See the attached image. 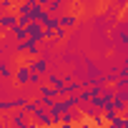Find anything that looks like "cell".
I'll return each mask as SVG.
<instances>
[{
  "mask_svg": "<svg viewBox=\"0 0 128 128\" xmlns=\"http://www.w3.org/2000/svg\"><path fill=\"white\" fill-rule=\"evenodd\" d=\"M113 40L120 48L128 45V18H118V25L113 28Z\"/></svg>",
  "mask_w": 128,
  "mask_h": 128,
  "instance_id": "obj_1",
  "label": "cell"
},
{
  "mask_svg": "<svg viewBox=\"0 0 128 128\" xmlns=\"http://www.w3.org/2000/svg\"><path fill=\"white\" fill-rule=\"evenodd\" d=\"M25 66H28V70H30V73H35V76H40V78H45V76L50 73L48 60H45V58H40V55H38V58H30Z\"/></svg>",
  "mask_w": 128,
  "mask_h": 128,
  "instance_id": "obj_2",
  "label": "cell"
},
{
  "mask_svg": "<svg viewBox=\"0 0 128 128\" xmlns=\"http://www.w3.org/2000/svg\"><path fill=\"white\" fill-rule=\"evenodd\" d=\"M15 50H18V53H25L28 58H38V53H40V45H38V43H33L30 38H25L23 43H18V45H15Z\"/></svg>",
  "mask_w": 128,
  "mask_h": 128,
  "instance_id": "obj_3",
  "label": "cell"
},
{
  "mask_svg": "<svg viewBox=\"0 0 128 128\" xmlns=\"http://www.w3.org/2000/svg\"><path fill=\"white\" fill-rule=\"evenodd\" d=\"M13 78H15V83H18L20 88H28V86H30V70H28L25 63H23V66H18V68L13 70Z\"/></svg>",
  "mask_w": 128,
  "mask_h": 128,
  "instance_id": "obj_4",
  "label": "cell"
},
{
  "mask_svg": "<svg viewBox=\"0 0 128 128\" xmlns=\"http://www.w3.org/2000/svg\"><path fill=\"white\" fill-rule=\"evenodd\" d=\"M8 123H10L13 128H28L30 116H28L25 110H13V113H10V118H8Z\"/></svg>",
  "mask_w": 128,
  "mask_h": 128,
  "instance_id": "obj_5",
  "label": "cell"
},
{
  "mask_svg": "<svg viewBox=\"0 0 128 128\" xmlns=\"http://www.w3.org/2000/svg\"><path fill=\"white\" fill-rule=\"evenodd\" d=\"M76 25H78V15H76V13H63V15H58V28L73 30Z\"/></svg>",
  "mask_w": 128,
  "mask_h": 128,
  "instance_id": "obj_6",
  "label": "cell"
},
{
  "mask_svg": "<svg viewBox=\"0 0 128 128\" xmlns=\"http://www.w3.org/2000/svg\"><path fill=\"white\" fill-rule=\"evenodd\" d=\"M18 25V15L10 10V13H5V15H0V28H3V30H13Z\"/></svg>",
  "mask_w": 128,
  "mask_h": 128,
  "instance_id": "obj_7",
  "label": "cell"
},
{
  "mask_svg": "<svg viewBox=\"0 0 128 128\" xmlns=\"http://www.w3.org/2000/svg\"><path fill=\"white\" fill-rule=\"evenodd\" d=\"M63 10H66V3H63V0H50L48 3V8H45V13L48 15H63Z\"/></svg>",
  "mask_w": 128,
  "mask_h": 128,
  "instance_id": "obj_8",
  "label": "cell"
},
{
  "mask_svg": "<svg viewBox=\"0 0 128 128\" xmlns=\"http://www.w3.org/2000/svg\"><path fill=\"white\" fill-rule=\"evenodd\" d=\"M60 103L66 106V110H76V108L80 106V100H78V96H68V98H63Z\"/></svg>",
  "mask_w": 128,
  "mask_h": 128,
  "instance_id": "obj_9",
  "label": "cell"
},
{
  "mask_svg": "<svg viewBox=\"0 0 128 128\" xmlns=\"http://www.w3.org/2000/svg\"><path fill=\"white\" fill-rule=\"evenodd\" d=\"M10 35H13V38H15V40H18V43H23V40H25V38H28V30H25V28H23V25H15V28H13V30H10Z\"/></svg>",
  "mask_w": 128,
  "mask_h": 128,
  "instance_id": "obj_10",
  "label": "cell"
},
{
  "mask_svg": "<svg viewBox=\"0 0 128 128\" xmlns=\"http://www.w3.org/2000/svg\"><path fill=\"white\" fill-rule=\"evenodd\" d=\"M40 98H48V100H55L58 96H55V90H53L50 86H45V83H43V86H40Z\"/></svg>",
  "mask_w": 128,
  "mask_h": 128,
  "instance_id": "obj_11",
  "label": "cell"
},
{
  "mask_svg": "<svg viewBox=\"0 0 128 128\" xmlns=\"http://www.w3.org/2000/svg\"><path fill=\"white\" fill-rule=\"evenodd\" d=\"M0 78H13V68L5 60H0Z\"/></svg>",
  "mask_w": 128,
  "mask_h": 128,
  "instance_id": "obj_12",
  "label": "cell"
},
{
  "mask_svg": "<svg viewBox=\"0 0 128 128\" xmlns=\"http://www.w3.org/2000/svg\"><path fill=\"white\" fill-rule=\"evenodd\" d=\"M63 38H68V30H63V28H55L50 33V40H63Z\"/></svg>",
  "mask_w": 128,
  "mask_h": 128,
  "instance_id": "obj_13",
  "label": "cell"
},
{
  "mask_svg": "<svg viewBox=\"0 0 128 128\" xmlns=\"http://www.w3.org/2000/svg\"><path fill=\"white\" fill-rule=\"evenodd\" d=\"M43 83H45V80H43L40 76H35V73H30V86H38V88H40Z\"/></svg>",
  "mask_w": 128,
  "mask_h": 128,
  "instance_id": "obj_14",
  "label": "cell"
},
{
  "mask_svg": "<svg viewBox=\"0 0 128 128\" xmlns=\"http://www.w3.org/2000/svg\"><path fill=\"white\" fill-rule=\"evenodd\" d=\"M90 120H93V126H96V128H103V126H106V118H103L100 113H98L96 118H90Z\"/></svg>",
  "mask_w": 128,
  "mask_h": 128,
  "instance_id": "obj_15",
  "label": "cell"
},
{
  "mask_svg": "<svg viewBox=\"0 0 128 128\" xmlns=\"http://www.w3.org/2000/svg\"><path fill=\"white\" fill-rule=\"evenodd\" d=\"M5 123H8V118H5V116H0V128H3Z\"/></svg>",
  "mask_w": 128,
  "mask_h": 128,
  "instance_id": "obj_16",
  "label": "cell"
},
{
  "mask_svg": "<svg viewBox=\"0 0 128 128\" xmlns=\"http://www.w3.org/2000/svg\"><path fill=\"white\" fill-rule=\"evenodd\" d=\"M103 128H118V123H106Z\"/></svg>",
  "mask_w": 128,
  "mask_h": 128,
  "instance_id": "obj_17",
  "label": "cell"
},
{
  "mask_svg": "<svg viewBox=\"0 0 128 128\" xmlns=\"http://www.w3.org/2000/svg\"><path fill=\"white\" fill-rule=\"evenodd\" d=\"M78 126H80V128H90V123H83V120H80Z\"/></svg>",
  "mask_w": 128,
  "mask_h": 128,
  "instance_id": "obj_18",
  "label": "cell"
},
{
  "mask_svg": "<svg viewBox=\"0 0 128 128\" xmlns=\"http://www.w3.org/2000/svg\"><path fill=\"white\" fill-rule=\"evenodd\" d=\"M28 128H40V126H35V123H33V120H30V123H28Z\"/></svg>",
  "mask_w": 128,
  "mask_h": 128,
  "instance_id": "obj_19",
  "label": "cell"
},
{
  "mask_svg": "<svg viewBox=\"0 0 128 128\" xmlns=\"http://www.w3.org/2000/svg\"><path fill=\"white\" fill-rule=\"evenodd\" d=\"M0 40H3V38H0Z\"/></svg>",
  "mask_w": 128,
  "mask_h": 128,
  "instance_id": "obj_20",
  "label": "cell"
},
{
  "mask_svg": "<svg viewBox=\"0 0 128 128\" xmlns=\"http://www.w3.org/2000/svg\"><path fill=\"white\" fill-rule=\"evenodd\" d=\"M0 116H3V113H0Z\"/></svg>",
  "mask_w": 128,
  "mask_h": 128,
  "instance_id": "obj_21",
  "label": "cell"
}]
</instances>
